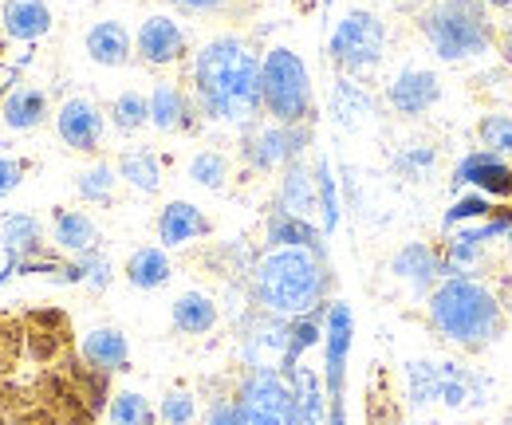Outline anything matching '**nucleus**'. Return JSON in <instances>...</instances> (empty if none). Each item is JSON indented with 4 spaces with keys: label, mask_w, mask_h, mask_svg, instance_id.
Returning <instances> with one entry per match:
<instances>
[{
    "label": "nucleus",
    "mask_w": 512,
    "mask_h": 425,
    "mask_svg": "<svg viewBox=\"0 0 512 425\" xmlns=\"http://www.w3.org/2000/svg\"><path fill=\"white\" fill-rule=\"evenodd\" d=\"M312 107H316V91L308 63L284 44L268 48L260 60V111L280 126H308Z\"/></svg>",
    "instance_id": "obj_5"
},
{
    "label": "nucleus",
    "mask_w": 512,
    "mask_h": 425,
    "mask_svg": "<svg viewBox=\"0 0 512 425\" xmlns=\"http://www.w3.org/2000/svg\"><path fill=\"white\" fill-rule=\"evenodd\" d=\"M430 323L438 335H446L449 343L465 347V351H481L489 347L501 331H505V311L497 304V296L477 284L473 276H449L430 292Z\"/></svg>",
    "instance_id": "obj_3"
},
{
    "label": "nucleus",
    "mask_w": 512,
    "mask_h": 425,
    "mask_svg": "<svg viewBox=\"0 0 512 425\" xmlns=\"http://www.w3.org/2000/svg\"><path fill=\"white\" fill-rule=\"evenodd\" d=\"M103 130L107 119L99 111V103H91L87 95H71L60 103L56 111V134L67 150H79V154H95L103 146Z\"/></svg>",
    "instance_id": "obj_11"
},
{
    "label": "nucleus",
    "mask_w": 512,
    "mask_h": 425,
    "mask_svg": "<svg viewBox=\"0 0 512 425\" xmlns=\"http://www.w3.org/2000/svg\"><path fill=\"white\" fill-rule=\"evenodd\" d=\"M52 244L71 252V256H83V252L99 248V225L83 209H56V217H52Z\"/></svg>",
    "instance_id": "obj_25"
},
{
    "label": "nucleus",
    "mask_w": 512,
    "mask_h": 425,
    "mask_svg": "<svg viewBox=\"0 0 512 425\" xmlns=\"http://www.w3.org/2000/svg\"><path fill=\"white\" fill-rule=\"evenodd\" d=\"M154 418H158V410L138 390H119L107 406V425H154Z\"/></svg>",
    "instance_id": "obj_32"
},
{
    "label": "nucleus",
    "mask_w": 512,
    "mask_h": 425,
    "mask_svg": "<svg viewBox=\"0 0 512 425\" xmlns=\"http://www.w3.org/2000/svg\"><path fill=\"white\" fill-rule=\"evenodd\" d=\"M146 99H150V126H158L162 134L190 130L193 119H197V103H193V95H186L178 83H158Z\"/></svg>",
    "instance_id": "obj_20"
},
{
    "label": "nucleus",
    "mask_w": 512,
    "mask_h": 425,
    "mask_svg": "<svg viewBox=\"0 0 512 425\" xmlns=\"http://www.w3.org/2000/svg\"><path fill=\"white\" fill-rule=\"evenodd\" d=\"M280 209L292 213V217H304V221H312V213L320 209L316 170H308L304 158H296V162L284 166V178H280Z\"/></svg>",
    "instance_id": "obj_22"
},
{
    "label": "nucleus",
    "mask_w": 512,
    "mask_h": 425,
    "mask_svg": "<svg viewBox=\"0 0 512 425\" xmlns=\"http://www.w3.org/2000/svg\"><path fill=\"white\" fill-rule=\"evenodd\" d=\"M477 138L489 154L512 158V115H485L477 122Z\"/></svg>",
    "instance_id": "obj_37"
},
{
    "label": "nucleus",
    "mask_w": 512,
    "mask_h": 425,
    "mask_svg": "<svg viewBox=\"0 0 512 425\" xmlns=\"http://www.w3.org/2000/svg\"><path fill=\"white\" fill-rule=\"evenodd\" d=\"M501 52H505V60H512V20L505 24V32H501Z\"/></svg>",
    "instance_id": "obj_46"
},
{
    "label": "nucleus",
    "mask_w": 512,
    "mask_h": 425,
    "mask_svg": "<svg viewBox=\"0 0 512 425\" xmlns=\"http://www.w3.org/2000/svg\"><path fill=\"white\" fill-rule=\"evenodd\" d=\"M327 56L343 75L375 71L386 56V24L371 8H351L339 16L327 40Z\"/></svg>",
    "instance_id": "obj_7"
},
{
    "label": "nucleus",
    "mask_w": 512,
    "mask_h": 425,
    "mask_svg": "<svg viewBox=\"0 0 512 425\" xmlns=\"http://www.w3.org/2000/svg\"><path fill=\"white\" fill-rule=\"evenodd\" d=\"M245 425H292V386L276 366H253L237 386Z\"/></svg>",
    "instance_id": "obj_8"
},
{
    "label": "nucleus",
    "mask_w": 512,
    "mask_h": 425,
    "mask_svg": "<svg viewBox=\"0 0 512 425\" xmlns=\"http://www.w3.org/2000/svg\"><path fill=\"white\" fill-rule=\"evenodd\" d=\"M264 233H268V244H272V248H312V252L327 256V248H323V229H316V225L304 221V217L284 213V209H276V213L268 217Z\"/></svg>",
    "instance_id": "obj_27"
},
{
    "label": "nucleus",
    "mask_w": 512,
    "mask_h": 425,
    "mask_svg": "<svg viewBox=\"0 0 512 425\" xmlns=\"http://www.w3.org/2000/svg\"><path fill=\"white\" fill-rule=\"evenodd\" d=\"M485 8H512V0H481Z\"/></svg>",
    "instance_id": "obj_48"
},
{
    "label": "nucleus",
    "mask_w": 512,
    "mask_h": 425,
    "mask_svg": "<svg viewBox=\"0 0 512 425\" xmlns=\"http://www.w3.org/2000/svg\"><path fill=\"white\" fill-rule=\"evenodd\" d=\"M115 170H119V182H127L138 193H158L162 189V162L150 150H127Z\"/></svg>",
    "instance_id": "obj_31"
},
{
    "label": "nucleus",
    "mask_w": 512,
    "mask_h": 425,
    "mask_svg": "<svg viewBox=\"0 0 512 425\" xmlns=\"http://www.w3.org/2000/svg\"><path fill=\"white\" fill-rule=\"evenodd\" d=\"M410 406H449V410H481L489 402V378L449 359H414L406 363Z\"/></svg>",
    "instance_id": "obj_6"
},
{
    "label": "nucleus",
    "mask_w": 512,
    "mask_h": 425,
    "mask_svg": "<svg viewBox=\"0 0 512 425\" xmlns=\"http://www.w3.org/2000/svg\"><path fill=\"white\" fill-rule=\"evenodd\" d=\"M418 32L446 63L477 60L493 52V20L481 0H434L418 12Z\"/></svg>",
    "instance_id": "obj_4"
},
{
    "label": "nucleus",
    "mask_w": 512,
    "mask_h": 425,
    "mask_svg": "<svg viewBox=\"0 0 512 425\" xmlns=\"http://www.w3.org/2000/svg\"><path fill=\"white\" fill-rule=\"evenodd\" d=\"M481 217H493V205H489L481 193H469V197H461V201H453V205H449L446 229H461V225L481 221Z\"/></svg>",
    "instance_id": "obj_40"
},
{
    "label": "nucleus",
    "mask_w": 512,
    "mask_h": 425,
    "mask_svg": "<svg viewBox=\"0 0 512 425\" xmlns=\"http://www.w3.org/2000/svg\"><path fill=\"white\" fill-rule=\"evenodd\" d=\"M0 244H4L8 260L16 268H24V272L28 268H40L36 256L44 252V229H40V221L32 213H8L0 221Z\"/></svg>",
    "instance_id": "obj_18"
},
{
    "label": "nucleus",
    "mask_w": 512,
    "mask_h": 425,
    "mask_svg": "<svg viewBox=\"0 0 512 425\" xmlns=\"http://www.w3.org/2000/svg\"><path fill=\"white\" fill-rule=\"evenodd\" d=\"M170 319L182 335H209L217 327L221 311H217V300L205 296V292H182L170 307Z\"/></svg>",
    "instance_id": "obj_29"
},
{
    "label": "nucleus",
    "mask_w": 512,
    "mask_h": 425,
    "mask_svg": "<svg viewBox=\"0 0 512 425\" xmlns=\"http://www.w3.org/2000/svg\"><path fill=\"white\" fill-rule=\"evenodd\" d=\"M288 386H292V425H327L331 402H327L320 374L308 366H296L288 374Z\"/></svg>",
    "instance_id": "obj_21"
},
{
    "label": "nucleus",
    "mask_w": 512,
    "mask_h": 425,
    "mask_svg": "<svg viewBox=\"0 0 512 425\" xmlns=\"http://www.w3.org/2000/svg\"><path fill=\"white\" fill-rule=\"evenodd\" d=\"M327 284H331L327 256L312 248H268L253 264L256 304L280 319L316 311L327 296Z\"/></svg>",
    "instance_id": "obj_2"
},
{
    "label": "nucleus",
    "mask_w": 512,
    "mask_h": 425,
    "mask_svg": "<svg viewBox=\"0 0 512 425\" xmlns=\"http://www.w3.org/2000/svg\"><path fill=\"white\" fill-rule=\"evenodd\" d=\"M438 99H442V79L430 67H402L386 83V103L402 119H422Z\"/></svg>",
    "instance_id": "obj_12"
},
{
    "label": "nucleus",
    "mask_w": 512,
    "mask_h": 425,
    "mask_svg": "<svg viewBox=\"0 0 512 425\" xmlns=\"http://www.w3.org/2000/svg\"><path fill=\"white\" fill-rule=\"evenodd\" d=\"M351 339H355L351 307L343 304V300L327 304V315H323V390H327V402H343Z\"/></svg>",
    "instance_id": "obj_10"
},
{
    "label": "nucleus",
    "mask_w": 512,
    "mask_h": 425,
    "mask_svg": "<svg viewBox=\"0 0 512 425\" xmlns=\"http://www.w3.org/2000/svg\"><path fill=\"white\" fill-rule=\"evenodd\" d=\"M150 122V99L142 91H123L115 103H111V126L119 134H134Z\"/></svg>",
    "instance_id": "obj_36"
},
{
    "label": "nucleus",
    "mask_w": 512,
    "mask_h": 425,
    "mask_svg": "<svg viewBox=\"0 0 512 425\" xmlns=\"http://www.w3.org/2000/svg\"><path fill=\"white\" fill-rule=\"evenodd\" d=\"M323 315H327V304H320L316 311H308V315H296L288 323V343H284V355H280V366H276L284 378L300 366L304 351H312L316 343H323Z\"/></svg>",
    "instance_id": "obj_26"
},
{
    "label": "nucleus",
    "mask_w": 512,
    "mask_h": 425,
    "mask_svg": "<svg viewBox=\"0 0 512 425\" xmlns=\"http://www.w3.org/2000/svg\"><path fill=\"white\" fill-rule=\"evenodd\" d=\"M509 237H512V233H509Z\"/></svg>",
    "instance_id": "obj_50"
},
{
    "label": "nucleus",
    "mask_w": 512,
    "mask_h": 425,
    "mask_svg": "<svg viewBox=\"0 0 512 425\" xmlns=\"http://www.w3.org/2000/svg\"><path fill=\"white\" fill-rule=\"evenodd\" d=\"M83 52L99 67H127L134 56V36L127 32L123 20H99L83 36Z\"/></svg>",
    "instance_id": "obj_15"
},
{
    "label": "nucleus",
    "mask_w": 512,
    "mask_h": 425,
    "mask_svg": "<svg viewBox=\"0 0 512 425\" xmlns=\"http://www.w3.org/2000/svg\"><path fill=\"white\" fill-rule=\"evenodd\" d=\"M186 48H190L186 28H182L174 16L154 12V16H146V20L138 24L134 52H138L142 63H150V67H170V63H178L186 56Z\"/></svg>",
    "instance_id": "obj_13"
},
{
    "label": "nucleus",
    "mask_w": 512,
    "mask_h": 425,
    "mask_svg": "<svg viewBox=\"0 0 512 425\" xmlns=\"http://www.w3.org/2000/svg\"><path fill=\"white\" fill-rule=\"evenodd\" d=\"M0 20H4V32L24 44H36L40 36L52 32V8L44 0H8L0 8Z\"/></svg>",
    "instance_id": "obj_24"
},
{
    "label": "nucleus",
    "mask_w": 512,
    "mask_h": 425,
    "mask_svg": "<svg viewBox=\"0 0 512 425\" xmlns=\"http://www.w3.org/2000/svg\"><path fill=\"white\" fill-rule=\"evenodd\" d=\"M331 4H335V0H323V8H331Z\"/></svg>",
    "instance_id": "obj_49"
},
{
    "label": "nucleus",
    "mask_w": 512,
    "mask_h": 425,
    "mask_svg": "<svg viewBox=\"0 0 512 425\" xmlns=\"http://www.w3.org/2000/svg\"><path fill=\"white\" fill-rule=\"evenodd\" d=\"M205 425H245L241 402H237V398H217V402L205 410Z\"/></svg>",
    "instance_id": "obj_42"
},
{
    "label": "nucleus",
    "mask_w": 512,
    "mask_h": 425,
    "mask_svg": "<svg viewBox=\"0 0 512 425\" xmlns=\"http://www.w3.org/2000/svg\"><path fill=\"white\" fill-rule=\"evenodd\" d=\"M453 185H477L485 193H497V197H509L512 193V166L505 158L489 154V150H473L457 162L453 170Z\"/></svg>",
    "instance_id": "obj_16"
},
{
    "label": "nucleus",
    "mask_w": 512,
    "mask_h": 425,
    "mask_svg": "<svg viewBox=\"0 0 512 425\" xmlns=\"http://www.w3.org/2000/svg\"><path fill=\"white\" fill-rule=\"evenodd\" d=\"M0 119L8 130H36L48 119V95L40 87H16L0 103Z\"/></svg>",
    "instance_id": "obj_28"
},
{
    "label": "nucleus",
    "mask_w": 512,
    "mask_h": 425,
    "mask_svg": "<svg viewBox=\"0 0 512 425\" xmlns=\"http://www.w3.org/2000/svg\"><path fill=\"white\" fill-rule=\"evenodd\" d=\"M331 115H335L339 126H359V122H367L375 115V99L351 75H343L331 87Z\"/></svg>",
    "instance_id": "obj_30"
},
{
    "label": "nucleus",
    "mask_w": 512,
    "mask_h": 425,
    "mask_svg": "<svg viewBox=\"0 0 512 425\" xmlns=\"http://www.w3.org/2000/svg\"><path fill=\"white\" fill-rule=\"evenodd\" d=\"M304 146H308V126L253 122V126H245L241 158L260 174H272V170H284L288 162H296L304 154Z\"/></svg>",
    "instance_id": "obj_9"
},
{
    "label": "nucleus",
    "mask_w": 512,
    "mask_h": 425,
    "mask_svg": "<svg viewBox=\"0 0 512 425\" xmlns=\"http://www.w3.org/2000/svg\"><path fill=\"white\" fill-rule=\"evenodd\" d=\"M190 182L209 189V193H221L229 185V158L221 150H201L190 158Z\"/></svg>",
    "instance_id": "obj_34"
},
{
    "label": "nucleus",
    "mask_w": 512,
    "mask_h": 425,
    "mask_svg": "<svg viewBox=\"0 0 512 425\" xmlns=\"http://www.w3.org/2000/svg\"><path fill=\"white\" fill-rule=\"evenodd\" d=\"M390 4H394V8H406V12H410V8H418L422 0H390Z\"/></svg>",
    "instance_id": "obj_47"
},
{
    "label": "nucleus",
    "mask_w": 512,
    "mask_h": 425,
    "mask_svg": "<svg viewBox=\"0 0 512 425\" xmlns=\"http://www.w3.org/2000/svg\"><path fill=\"white\" fill-rule=\"evenodd\" d=\"M123 276H127L130 288H138V292H158V288H166L174 280V264H170L162 244H146V248L130 252Z\"/></svg>",
    "instance_id": "obj_23"
},
{
    "label": "nucleus",
    "mask_w": 512,
    "mask_h": 425,
    "mask_svg": "<svg viewBox=\"0 0 512 425\" xmlns=\"http://www.w3.org/2000/svg\"><path fill=\"white\" fill-rule=\"evenodd\" d=\"M316 193H320L323 237H331V233H335V225H339V197H335V178H331L327 158H320V162H316Z\"/></svg>",
    "instance_id": "obj_38"
},
{
    "label": "nucleus",
    "mask_w": 512,
    "mask_h": 425,
    "mask_svg": "<svg viewBox=\"0 0 512 425\" xmlns=\"http://www.w3.org/2000/svg\"><path fill=\"white\" fill-rule=\"evenodd\" d=\"M24 162L20 158H0V201L4 197H12L16 189H20V182H24Z\"/></svg>",
    "instance_id": "obj_43"
},
{
    "label": "nucleus",
    "mask_w": 512,
    "mask_h": 425,
    "mask_svg": "<svg viewBox=\"0 0 512 425\" xmlns=\"http://www.w3.org/2000/svg\"><path fill=\"white\" fill-rule=\"evenodd\" d=\"M390 272L410 284L418 296H430L438 284H442V252L430 248L426 241H410L402 244L394 256H390Z\"/></svg>",
    "instance_id": "obj_14"
},
{
    "label": "nucleus",
    "mask_w": 512,
    "mask_h": 425,
    "mask_svg": "<svg viewBox=\"0 0 512 425\" xmlns=\"http://www.w3.org/2000/svg\"><path fill=\"white\" fill-rule=\"evenodd\" d=\"M209 233H213V225L193 201H170L158 213V241H162V248H186V244L201 241Z\"/></svg>",
    "instance_id": "obj_17"
},
{
    "label": "nucleus",
    "mask_w": 512,
    "mask_h": 425,
    "mask_svg": "<svg viewBox=\"0 0 512 425\" xmlns=\"http://www.w3.org/2000/svg\"><path fill=\"white\" fill-rule=\"evenodd\" d=\"M115 185H119V170H115L111 162H95V166H87L83 174H75V193H79L83 201H95V205L111 201V197H115Z\"/></svg>",
    "instance_id": "obj_33"
},
{
    "label": "nucleus",
    "mask_w": 512,
    "mask_h": 425,
    "mask_svg": "<svg viewBox=\"0 0 512 425\" xmlns=\"http://www.w3.org/2000/svg\"><path fill=\"white\" fill-rule=\"evenodd\" d=\"M79 355L83 363L99 374H115V370H127L130 366V339L119 327H91L79 343Z\"/></svg>",
    "instance_id": "obj_19"
},
{
    "label": "nucleus",
    "mask_w": 512,
    "mask_h": 425,
    "mask_svg": "<svg viewBox=\"0 0 512 425\" xmlns=\"http://www.w3.org/2000/svg\"><path fill=\"white\" fill-rule=\"evenodd\" d=\"M390 166H394L398 178H406V182H422V178L438 166V150L426 146V142H410V146H402V150L390 158Z\"/></svg>",
    "instance_id": "obj_35"
},
{
    "label": "nucleus",
    "mask_w": 512,
    "mask_h": 425,
    "mask_svg": "<svg viewBox=\"0 0 512 425\" xmlns=\"http://www.w3.org/2000/svg\"><path fill=\"white\" fill-rule=\"evenodd\" d=\"M158 418L166 425H193L197 422V398L190 390H166V398L158 406Z\"/></svg>",
    "instance_id": "obj_39"
},
{
    "label": "nucleus",
    "mask_w": 512,
    "mask_h": 425,
    "mask_svg": "<svg viewBox=\"0 0 512 425\" xmlns=\"http://www.w3.org/2000/svg\"><path fill=\"white\" fill-rule=\"evenodd\" d=\"M327 425H347V414H343V402H331V410H327Z\"/></svg>",
    "instance_id": "obj_45"
},
{
    "label": "nucleus",
    "mask_w": 512,
    "mask_h": 425,
    "mask_svg": "<svg viewBox=\"0 0 512 425\" xmlns=\"http://www.w3.org/2000/svg\"><path fill=\"white\" fill-rule=\"evenodd\" d=\"M75 264L83 268V284L87 288H95V292H103L107 284H111V260L99 252V248H91V252H83V256H75Z\"/></svg>",
    "instance_id": "obj_41"
},
{
    "label": "nucleus",
    "mask_w": 512,
    "mask_h": 425,
    "mask_svg": "<svg viewBox=\"0 0 512 425\" xmlns=\"http://www.w3.org/2000/svg\"><path fill=\"white\" fill-rule=\"evenodd\" d=\"M193 103L205 119L253 126L260 115V60L237 36H217L193 56Z\"/></svg>",
    "instance_id": "obj_1"
},
{
    "label": "nucleus",
    "mask_w": 512,
    "mask_h": 425,
    "mask_svg": "<svg viewBox=\"0 0 512 425\" xmlns=\"http://www.w3.org/2000/svg\"><path fill=\"white\" fill-rule=\"evenodd\" d=\"M174 8H182V12H217V8H225L229 0H170Z\"/></svg>",
    "instance_id": "obj_44"
}]
</instances>
